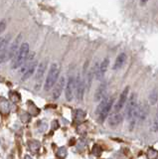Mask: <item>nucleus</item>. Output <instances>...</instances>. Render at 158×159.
<instances>
[{"label":"nucleus","instance_id":"obj_1","mask_svg":"<svg viewBox=\"0 0 158 159\" xmlns=\"http://www.w3.org/2000/svg\"><path fill=\"white\" fill-rule=\"evenodd\" d=\"M115 104V98L110 97V98H103L100 104L97 107V118L100 122H103L108 116V114L111 113V108Z\"/></svg>","mask_w":158,"mask_h":159},{"label":"nucleus","instance_id":"obj_2","mask_svg":"<svg viewBox=\"0 0 158 159\" xmlns=\"http://www.w3.org/2000/svg\"><path fill=\"white\" fill-rule=\"evenodd\" d=\"M28 55H29V44L24 42L21 44L20 48L18 49V51L12 58V63H11L12 69L20 68L24 64V62H25V60L27 59Z\"/></svg>","mask_w":158,"mask_h":159},{"label":"nucleus","instance_id":"obj_3","mask_svg":"<svg viewBox=\"0 0 158 159\" xmlns=\"http://www.w3.org/2000/svg\"><path fill=\"white\" fill-rule=\"evenodd\" d=\"M22 40V35L20 34L19 36L16 37V39L12 42V44L10 45L9 48H5L1 51V54H0V63H5L8 60H10L14 57V55L16 54V52L18 51V49L20 48V43Z\"/></svg>","mask_w":158,"mask_h":159},{"label":"nucleus","instance_id":"obj_4","mask_svg":"<svg viewBox=\"0 0 158 159\" xmlns=\"http://www.w3.org/2000/svg\"><path fill=\"white\" fill-rule=\"evenodd\" d=\"M60 66L58 64H52L50 67V71L47 76V79L45 81V84H44V89L45 91H50V89L55 86V84L59 80V75H60Z\"/></svg>","mask_w":158,"mask_h":159},{"label":"nucleus","instance_id":"obj_5","mask_svg":"<svg viewBox=\"0 0 158 159\" xmlns=\"http://www.w3.org/2000/svg\"><path fill=\"white\" fill-rule=\"evenodd\" d=\"M108 65H110V60L107 58H105L101 63H97L95 65V77L97 81H101L103 79L107 71Z\"/></svg>","mask_w":158,"mask_h":159},{"label":"nucleus","instance_id":"obj_6","mask_svg":"<svg viewBox=\"0 0 158 159\" xmlns=\"http://www.w3.org/2000/svg\"><path fill=\"white\" fill-rule=\"evenodd\" d=\"M76 93V78L70 77L68 79L66 84V99L68 102H71L74 98V96Z\"/></svg>","mask_w":158,"mask_h":159},{"label":"nucleus","instance_id":"obj_7","mask_svg":"<svg viewBox=\"0 0 158 159\" xmlns=\"http://www.w3.org/2000/svg\"><path fill=\"white\" fill-rule=\"evenodd\" d=\"M87 88V83L85 79H82L79 76L76 79V96L79 101H82L85 94V89Z\"/></svg>","mask_w":158,"mask_h":159},{"label":"nucleus","instance_id":"obj_8","mask_svg":"<svg viewBox=\"0 0 158 159\" xmlns=\"http://www.w3.org/2000/svg\"><path fill=\"white\" fill-rule=\"evenodd\" d=\"M128 93H129V88L126 87L121 92L120 98H118V101L115 104V111H120L121 109L125 107L126 102H127V99H128Z\"/></svg>","mask_w":158,"mask_h":159},{"label":"nucleus","instance_id":"obj_9","mask_svg":"<svg viewBox=\"0 0 158 159\" xmlns=\"http://www.w3.org/2000/svg\"><path fill=\"white\" fill-rule=\"evenodd\" d=\"M65 84H66V81H65V78L62 77L60 78L57 81V83L55 84V86H54V89H53V98L54 99H57L60 98L61 93L63 92L64 88H65Z\"/></svg>","mask_w":158,"mask_h":159},{"label":"nucleus","instance_id":"obj_10","mask_svg":"<svg viewBox=\"0 0 158 159\" xmlns=\"http://www.w3.org/2000/svg\"><path fill=\"white\" fill-rule=\"evenodd\" d=\"M46 68H47L46 62H42L38 65L37 70H36V74H35V80H36V83L38 84H40L42 81V79L44 77V74H45V71H46Z\"/></svg>","mask_w":158,"mask_h":159},{"label":"nucleus","instance_id":"obj_11","mask_svg":"<svg viewBox=\"0 0 158 159\" xmlns=\"http://www.w3.org/2000/svg\"><path fill=\"white\" fill-rule=\"evenodd\" d=\"M125 62H126V54L125 53H120L116 57L115 61V64H113V66H112V69L113 70H120V69H121L123 66H124Z\"/></svg>","mask_w":158,"mask_h":159},{"label":"nucleus","instance_id":"obj_12","mask_svg":"<svg viewBox=\"0 0 158 159\" xmlns=\"http://www.w3.org/2000/svg\"><path fill=\"white\" fill-rule=\"evenodd\" d=\"M123 119V116L120 113V111H115L110 118V124L111 126H116L118 125Z\"/></svg>","mask_w":158,"mask_h":159},{"label":"nucleus","instance_id":"obj_13","mask_svg":"<svg viewBox=\"0 0 158 159\" xmlns=\"http://www.w3.org/2000/svg\"><path fill=\"white\" fill-rule=\"evenodd\" d=\"M106 84H102L97 89V92L95 93V99L96 101H102L106 97Z\"/></svg>","mask_w":158,"mask_h":159},{"label":"nucleus","instance_id":"obj_14","mask_svg":"<svg viewBox=\"0 0 158 159\" xmlns=\"http://www.w3.org/2000/svg\"><path fill=\"white\" fill-rule=\"evenodd\" d=\"M0 112L3 114L10 112V103L4 98H0Z\"/></svg>","mask_w":158,"mask_h":159},{"label":"nucleus","instance_id":"obj_15","mask_svg":"<svg viewBox=\"0 0 158 159\" xmlns=\"http://www.w3.org/2000/svg\"><path fill=\"white\" fill-rule=\"evenodd\" d=\"M11 38V36H4V37H0V52L3 51L8 46V43H9V39Z\"/></svg>","mask_w":158,"mask_h":159},{"label":"nucleus","instance_id":"obj_16","mask_svg":"<svg viewBox=\"0 0 158 159\" xmlns=\"http://www.w3.org/2000/svg\"><path fill=\"white\" fill-rule=\"evenodd\" d=\"M28 146H29V149H30L32 152H37L39 149H40L41 144H40V142L37 141V140H32V141L29 142Z\"/></svg>","mask_w":158,"mask_h":159},{"label":"nucleus","instance_id":"obj_17","mask_svg":"<svg viewBox=\"0 0 158 159\" xmlns=\"http://www.w3.org/2000/svg\"><path fill=\"white\" fill-rule=\"evenodd\" d=\"M158 102V91L156 89H154L149 94V102L152 104H155Z\"/></svg>","mask_w":158,"mask_h":159},{"label":"nucleus","instance_id":"obj_18","mask_svg":"<svg viewBox=\"0 0 158 159\" xmlns=\"http://www.w3.org/2000/svg\"><path fill=\"white\" fill-rule=\"evenodd\" d=\"M9 97H10V99L13 102H18L20 101V93L17 92H10L9 93Z\"/></svg>","mask_w":158,"mask_h":159},{"label":"nucleus","instance_id":"obj_19","mask_svg":"<svg viewBox=\"0 0 158 159\" xmlns=\"http://www.w3.org/2000/svg\"><path fill=\"white\" fill-rule=\"evenodd\" d=\"M57 156L60 158H65L67 156V149L65 147H60L57 151Z\"/></svg>","mask_w":158,"mask_h":159},{"label":"nucleus","instance_id":"obj_20","mask_svg":"<svg viewBox=\"0 0 158 159\" xmlns=\"http://www.w3.org/2000/svg\"><path fill=\"white\" fill-rule=\"evenodd\" d=\"M153 130L158 131V107H157V112H156L155 120H154V122H153Z\"/></svg>","mask_w":158,"mask_h":159},{"label":"nucleus","instance_id":"obj_21","mask_svg":"<svg viewBox=\"0 0 158 159\" xmlns=\"http://www.w3.org/2000/svg\"><path fill=\"white\" fill-rule=\"evenodd\" d=\"M5 29H6V22L5 20H2V21H0V35L5 31Z\"/></svg>","mask_w":158,"mask_h":159},{"label":"nucleus","instance_id":"obj_22","mask_svg":"<svg viewBox=\"0 0 158 159\" xmlns=\"http://www.w3.org/2000/svg\"><path fill=\"white\" fill-rule=\"evenodd\" d=\"M139 2H140L141 5H145L148 2V0H139Z\"/></svg>","mask_w":158,"mask_h":159}]
</instances>
